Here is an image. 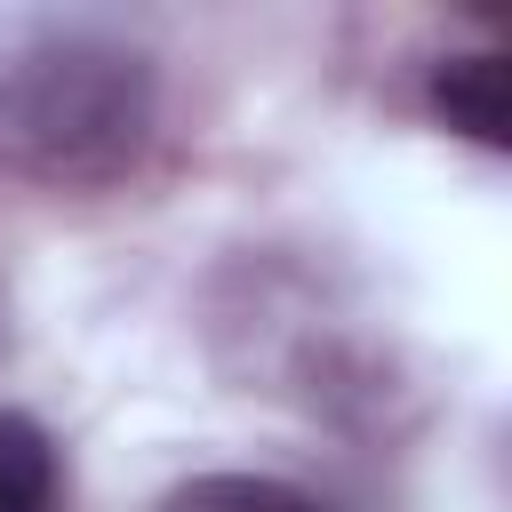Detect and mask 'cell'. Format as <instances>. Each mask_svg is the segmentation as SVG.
Returning <instances> with one entry per match:
<instances>
[{
  "label": "cell",
  "instance_id": "6da1fadb",
  "mask_svg": "<svg viewBox=\"0 0 512 512\" xmlns=\"http://www.w3.org/2000/svg\"><path fill=\"white\" fill-rule=\"evenodd\" d=\"M160 120V72L136 40L96 24L0 32V168L88 192L144 160Z\"/></svg>",
  "mask_w": 512,
  "mask_h": 512
},
{
  "label": "cell",
  "instance_id": "7a4b0ae2",
  "mask_svg": "<svg viewBox=\"0 0 512 512\" xmlns=\"http://www.w3.org/2000/svg\"><path fill=\"white\" fill-rule=\"evenodd\" d=\"M432 112L456 128V136H472V144H504L512 136V72H504V56L496 48H472V56H440L432 64Z\"/></svg>",
  "mask_w": 512,
  "mask_h": 512
},
{
  "label": "cell",
  "instance_id": "3957f363",
  "mask_svg": "<svg viewBox=\"0 0 512 512\" xmlns=\"http://www.w3.org/2000/svg\"><path fill=\"white\" fill-rule=\"evenodd\" d=\"M48 504H56V440L24 408H0V512H48Z\"/></svg>",
  "mask_w": 512,
  "mask_h": 512
},
{
  "label": "cell",
  "instance_id": "277c9868",
  "mask_svg": "<svg viewBox=\"0 0 512 512\" xmlns=\"http://www.w3.org/2000/svg\"><path fill=\"white\" fill-rule=\"evenodd\" d=\"M152 512H320V504L272 472H200V480L168 488Z\"/></svg>",
  "mask_w": 512,
  "mask_h": 512
}]
</instances>
